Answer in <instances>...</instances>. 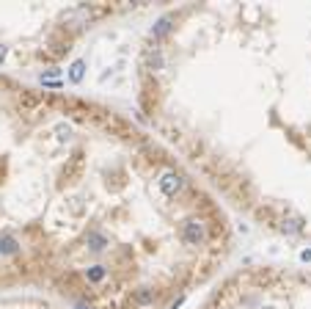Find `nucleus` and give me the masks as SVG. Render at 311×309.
Masks as SVG:
<instances>
[{"label":"nucleus","instance_id":"1","mask_svg":"<svg viewBox=\"0 0 311 309\" xmlns=\"http://www.w3.org/2000/svg\"><path fill=\"white\" fill-rule=\"evenodd\" d=\"M9 309H58V307H52L50 301H19Z\"/></svg>","mask_w":311,"mask_h":309}]
</instances>
